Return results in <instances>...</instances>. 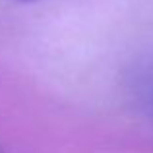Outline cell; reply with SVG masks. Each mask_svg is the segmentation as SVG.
<instances>
[{
    "instance_id": "obj_1",
    "label": "cell",
    "mask_w": 153,
    "mask_h": 153,
    "mask_svg": "<svg viewBox=\"0 0 153 153\" xmlns=\"http://www.w3.org/2000/svg\"><path fill=\"white\" fill-rule=\"evenodd\" d=\"M27 2H31V0H27Z\"/></svg>"
}]
</instances>
